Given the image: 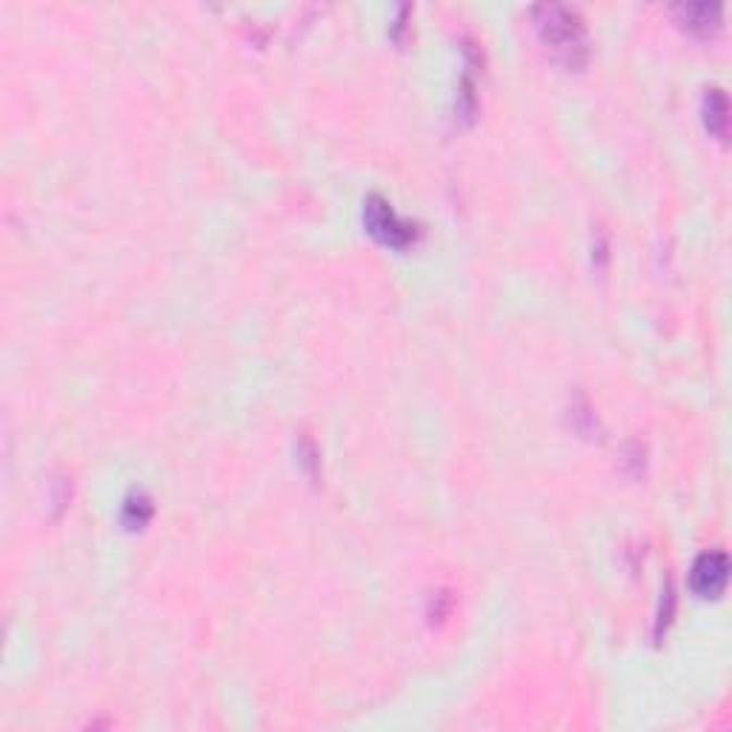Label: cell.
I'll use <instances>...</instances> for the list:
<instances>
[{"label":"cell","mask_w":732,"mask_h":732,"mask_svg":"<svg viewBox=\"0 0 732 732\" xmlns=\"http://www.w3.org/2000/svg\"><path fill=\"white\" fill-rule=\"evenodd\" d=\"M532 17H535V29L544 40V47L553 49L558 61L572 70L586 61V29L579 12L558 7V3H544V7L532 9Z\"/></svg>","instance_id":"6da1fadb"},{"label":"cell","mask_w":732,"mask_h":732,"mask_svg":"<svg viewBox=\"0 0 732 732\" xmlns=\"http://www.w3.org/2000/svg\"><path fill=\"white\" fill-rule=\"evenodd\" d=\"M363 207H367L363 209L367 229H370L381 244H386V247L393 249H404L415 240V229H412L407 221H401V218L395 215L393 203L384 201L381 195H370Z\"/></svg>","instance_id":"7a4b0ae2"},{"label":"cell","mask_w":732,"mask_h":732,"mask_svg":"<svg viewBox=\"0 0 732 732\" xmlns=\"http://www.w3.org/2000/svg\"><path fill=\"white\" fill-rule=\"evenodd\" d=\"M727 572H730L727 553H721V549H709V553L698 556V561L693 563L690 586H693L702 598H718V595L724 593Z\"/></svg>","instance_id":"3957f363"},{"label":"cell","mask_w":732,"mask_h":732,"mask_svg":"<svg viewBox=\"0 0 732 732\" xmlns=\"http://www.w3.org/2000/svg\"><path fill=\"white\" fill-rule=\"evenodd\" d=\"M730 103H727V95L721 89H707L704 95V121H707V129L716 135V138H727V126H730Z\"/></svg>","instance_id":"277c9868"},{"label":"cell","mask_w":732,"mask_h":732,"mask_svg":"<svg viewBox=\"0 0 732 732\" xmlns=\"http://www.w3.org/2000/svg\"><path fill=\"white\" fill-rule=\"evenodd\" d=\"M675 15H681L686 29L695 32H709L718 26V17H721V9L709 7V3H690V7H675Z\"/></svg>","instance_id":"5b68a950"}]
</instances>
